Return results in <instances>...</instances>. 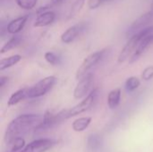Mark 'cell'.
Instances as JSON below:
<instances>
[{
  "mask_svg": "<svg viewBox=\"0 0 153 152\" xmlns=\"http://www.w3.org/2000/svg\"><path fill=\"white\" fill-rule=\"evenodd\" d=\"M43 121V116L36 114H24L17 116L7 126L4 133V142L23 137L31 132H35Z\"/></svg>",
  "mask_w": 153,
  "mask_h": 152,
  "instance_id": "6da1fadb",
  "label": "cell"
},
{
  "mask_svg": "<svg viewBox=\"0 0 153 152\" xmlns=\"http://www.w3.org/2000/svg\"><path fill=\"white\" fill-rule=\"evenodd\" d=\"M106 52H107V49H101L94 53H91V55L86 56L83 62L82 63V65H80V67L77 69L76 75H75L76 79L79 81L89 73H91V70L93 67H95L104 58Z\"/></svg>",
  "mask_w": 153,
  "mask_h": 152,
  "instance_id": "7a4b0ae2",
  "label": "cell"
},
{
  "mask_svg": "<svg viewBox=\"0 0 153 152\" xmlns=\"http://www.w3.org/2000/svg\"><path fill=\"white\" fill-rule=\"evenodd\" d=\"M56 78L55 76H48L38 82L35 85L29 88L28 90V98H39L47 94L56 84Z\"/></svg>",
  "mask_w": 153,
  "mask_h": 152,
  "instance_id": "3957f363",
  "label": "cell"
},
{
  "mask_svg": "<svg viewBox=\"0 0 153 152\" xmlns=\"http://www.w3.org/2000/svg\"><path fill=\"white\" fill-rule=\"evenodd\" d=\"M98 96H99V90L98 89L92 90L82 101H81L79 104H77L71 109H68L69 118L78 116L83 112L88 111L90 108H91L93 107V105L95 104V102L98 99Z\"/></svg>",
  "mask_w": 153,
  "mask_h": 152,
  "instance_id": "277c9868",
  "label": "cell"
},
{
  "mask_svg": "<svg viewBox=\"0 0 153 152\" xmlns=\"http://www.w3.org/2000/svg\"><path fill=\"white\" fill-rule=\"evenodd\" d=\"M143 32V36L142 40L140 41L137 48L134 52V54L130 57V63L135 62L146 50L147 48L153 43V25L149 26L147 28H144L142 30Z\"/></svg>",
  "mask_w": 153,
  "mask_h": 152,
  "instance_id": "5b68a950",
  "label": "cell"
},
{
  "mask_svg": "<svg viewBox=\"0 0 153 152\" xmlns=\"http://www.w3.org/2000/svg\"><path fill=\"white\" fill-rule=\"evenodd\" d=\"M143 36V30H139L138 32L134 33L127 41V43L126 44V46L124 47V48L122 49V51L120 52L119 56H118V62L119 63H123L126 60L128 59L129 56H131L134 52L135 51V49L137 48L140 41L142 40Z\"/></svg>",
  "mask_w": 153,
  "mask_h": 152,
  "instance_id": "8992f818",
  "label": "cell"
},
{
  "mask_svg": "<svg viewBox=\"0 0 153 152\" xmlns=\"http://www.w3.org/2000/svg\"><path fill=\"white\" fill-rule=\"evenodd\" d=\"M56 143V142L51 139H39L26 145L20 152H47Z\"/></svg>",
  "mask_w": 153,
  "mask_h": 152,
  "instance_id": "52a82bcc",
  "label": "cell"
},
{
  "mask_svg": "<svg viewBox=\"0 0 153 152\" xmlns=\"http://www.w3.org/2000/svg\"><path fill=\"white\" fill-rule=\"evenodd\" d=\"M93 73H89L85 76H83L81 80H79L78 84L76 85L74 90V97L77 99L83 98L86 96V94L89 92L91 86L93 82Z\"/></svg>",
  "mask_w": 153,
  "mask_h": 152,
  "instance_id": "ba28073f",
  "label": "cell"
},
{
  "mask_svg": "<svg viewBox=\"0 0 153 152\" xmlns=\"http://www.w3.org/2000/svg\"><path fill=\"white\" fill-rule=\"evenodd\" d=\"M153 19V13L150 10L149 12L142 14L140 17H138L132 24L131 26L129 27L128 29V31H127V34L128 35H131V34H134L136 33L137 30H143V27H144L145 25H147L150 22H152Z\"/></svg>",
  "mask_w": 153,
  "mask_h": 152,
  "instance_id": "9c48e42d",
  "label": "cell"
},
{
  "mask_svg": "<svg viewBox=\"0 0 153 152\" xmlns=\"http://www.w3.org/2000/svg\"><path fill=\"white\" fill-rule=\"evenodd\" d=\"M85 29V24L81 22L75 25H73L71 27H69L62 35H61V40L62 42L68 44L71 43L72 41H74L78 35L81 34V32Z\"/></svg>",
  "mask_w": 153,
  "mask_h": 152,
  "instance_id": "30bf717a",
  "label": "cell"
},
{
  "mask_svg": "<svg viewBox=\"0 0 153 152\" xmlns=\"http://www.w3.org/2000/svg\"><path fill=\"white\" fill-rule=\"evenodd\" d=\"M25 147V141L22 137L13 138L4 142L2 152H20Z\"/></svg>",
  "mask_w": 153,
  "mask_h": 152,
  "instance_id": "8fae6325",
  "label": "cell"
},
{
  "mask_svg": "<svg viewBox=\"0 0 153 152\" xmlns=\"http://www.w3.org/2000/svg\"><path fill=\"white\" fill-rule=\"evenodd\" d=\"M55 18H56V13L53 11L48 10L46 12H43L38 14L33 26L34 27L48 26L55 21Z\"/></svg>",
  "mask_w": 153,
  "mask_h": 152,
  "instance_id": "7c38bea8",
  "label": "cell"
},
{
  "mask_svg": "<svg viewBox=\"0 0 153 152\" xmlns=\"http://www.w3.org/2000/svg\"><path fill=\"white\" fill-rule=\"evenodd\" d=\"M27 20H28V16L24 15L11 21L7 25V31L11 34H16L20 32L23 29Z\"/></svg>",
  "mask_w": 153,
  "mask_h": 152,
  "instance_id": "4fadbf2b",
  "label": "cell"
},
{
  "mask_svg": "<svg viewBox=\"0 0 153 152\" xmlns=\"http://www.w3.org/2000/svg\"><path fill=\"white\" fill-rule=\"evenodd\" d=\"M28 90L29 88H23L13 92L8 99V106H14L22 100H23L24 99L28 98Z\"/></svg>",
  "mask_w": 153,
  "mask_h": 152,
  "instance_id": "5bb4252c",
  "label": "cell"
},
{
  "mask_svg": "<svg viewBox=\"0 0 153 152\" xmlns=\"http://www.w3.org/2000/svg\"><path fill=\"white\" fill-rule=\"evenodd\" d=\"M120 99H121V89L117 88L111 90L108 96V105L109 108L111 109L116 108L119 105Z\"/></svg>",
  "mask_w": 153,
  "mask_h": 152,
  "instance_id": "9a60e30c",
  "label": "cell"
},
{
  "mask_svg": "<svg viewBox=\"0 0 153 152\" xmlns=\"http://www.w3.org/2000/svg\"><path fill=\"white\" fill-rule=\"evenodd\" d=\"M22 60V56L13 55L9 57H5L0 60V71H4L16 64H18Z\"/></svg>",
  "mask_w": 153,
  "mask_h": 152,
  "instance_id": "2e32d148",
  "label": "cell"
},
{
  "mask_svg": "<svg viewBox=\"0 0 153 152\" xmlns=\"http://www.w3.org/2000/svg\"><path fill=\"white\" fill-rule=\"evenodd\" d=\"M87 145H88V148L92 151H99L102 147V138H101V136L97 134V133L90 135L88 140H87Z\"/></svg>",
  "mask_w": 153,
  "mask_h": 152,
  "instance_id": "e0dca14e",
  "label": "cell"
},
{
  "mask_svg": "<svg viewBox=\"0 0 153 152\" xmlns=\"http://www.w3.org/2000/svg\"><path fill=\"white\" fill-rule=\"evenodd\" d=\"M91 123V117L87 116V117H81L79 119H76L73 123V129L75 132H82L88 128L90 124Z\"/></svg>",
  "mask_w": 153,
  "mask_h": 152,
  "instance_id": "ac0fdd59",
  "label": "cell"
},
{
  "mask_svg": "<svg viewBox=\"0 0 153 152\" xmlns=\"http://www.w3.org/2000/svg\"><path fill=\"white\" fill-rule=\"evenodd\" d=\"M21 41V38L20 36H14L13 38H11L0 49V54H4L5 52L14 48Z\"/></svg>",
  "mask_w": 153,
  "mask_h": 152,
  "instance_id": "d6986e66",
  "label": "cell"
},
{
  "mask_svg": "<svg viewBox=\"0 0 153 152\" xmlns=\"http://www.w3.org/2000/svg\"><path fill=\"white\" fill-rule=\"evenodd\" d=\"M141 84V82L140 80L135 77V76H132V77H129L126 82V89L127 91H134L136 89L139 88Z\"/></svg>",
  "mask_w": 153,
  "mask_h": 152,
  "instance_id": "ffe728a7",
  "label": "cell"
},
{
  "mask_svg": "<svg viewBox=\"0 0 153 152\" xmlns=\"http://www.w3.org/2000/svg\"><path fill=\"white\" fill-rule=\"evenodd\" d=\"M84 3H85V0H76V1L72 4V6L70 7L69 11H68V13H67L68 18L74 17L75 14H77L78 12H80V10L82 8Z\"/></svg>",
  "mask_w": 153,
  "mask_h": 152,
  "instance_id": "44dd1931",
  "label": "cell"
},
{
  "mask_svg": "<svg viewBox=\"0 0 153 152\" xmlns=\"http://www.w3.org/2000/svg\"><path fill=\"white\" fill-rule=\"evenodd\" d=\"M37 1L38 0H15L17 5L25 10H30L33 8L36 5Z\"/></svg>",
  "mask_w": 153,
  "mask_h": 152,
  "instance_id": "7402d4cb",
  "label": "cell"
},
{
  "mask_svg": "<svg viewBox=\"0 0 153 152\" xmlns=\"http://www.w3.org/2000/svg\"><path fill=\"white\" fill-rule=\"evenodd\" d=\"M44 57H45L46 61L48 64L52 65H56L58 64L59 59L53 52H46L45 55H44Z\"/></svg>",
  "mask_w": 153,
  "mask_h": 152,
  "instance_id": "603a6c76",
  "label": "cell"
},
{
  "mask_svg": "<svg viewBox=\"0 0 153 152\" xmlns=\"http://www.w3.org/2000/svg\"><path fill=\"white\" fill-rule=\"evenodd\" d=\"M142 78L144 81H150L151 79L153 78V65H150L146 67L143 73H142Z\"/></svg>",
  "mask_w": 153,
  "mask_h": 152,
  "instance_id": "cb8c5ba5",
  "label": "cell"
},
{
  "mask_svg": "<svg viewBox=\"0 0 153 152\" xmlns=\"http://www.w3.org/2000/svg\"><path fill=\"white\" fill-rule=\"evenodd\" d=\"M110 0H88V7L90 9H96L100 6L103 3L108 2Z\"/></svg>",
  "mask_w": 153,
  "mask_h": 152,
  "instance_id": "d4e9b609",
  "label": "cell"
},
{
  "mask_svg": "<svg viewBox=\"0 0 153 152\" xmlns=\"http://www.w3.org/2000/svg\"><path fill=\"white\" fill-rule=\"evenodd\" d=\"M9 78L6 77V76H1L0 77V87H3L7 82H8Z\"/></svg>",
  "mask_w": 153,
  "mask_h": 152,
  "instance_id": "484cf974",
  "label": "cell"
},
{
  "mask_svg": "<svg viewBox=\"0 0 153 152\" xmlns=\"http://www.w3.org/2000/svg\"><path fill=\"white\" fill-rule=\"evenodd\" d=\"M64 0H51V4H58L60 3H62Z\"/></svg>",
  "mask_w": 153,
  "mask_h": 152,
  "instance_id": "4316f807",
  "label": "cell"
},
{
  "mask_svg": "<svg viewBox=\"0 0 153 152\" xmlns=\"http://www.w3.org/2000/svg\"><path fill=\"white\" fill-rule=\"evenodd\" d=\"M151 11L153 13V0H152V4H151Z\"/></svg>",
  "mask_w": 153,
  "mask_h": 152,
  "instance_id": "83f0119b",
  "label": "cell"
}]
</instances>
